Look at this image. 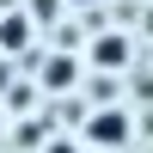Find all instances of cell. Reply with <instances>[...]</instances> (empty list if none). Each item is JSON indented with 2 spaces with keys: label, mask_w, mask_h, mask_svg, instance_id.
Segmentation results:
<instances>
[{
  "label": "cell",
  "mask_w": 153,
  "mask_h": 153,
  "mask_svg": "<svg viewBox=\"0 0 153 153\" xmlns=\"http://www.w3.org/2000/svg\"><path fill=\"white\" fill-rule=\"evenodd\" d=\"M129 110H92L86 117V141L92 147H129Z\"/></svg>",
  "instance_id": "6da1fadb"
},
{
  "label": "cell",
  "mask_w": 153,
  "mask_h": 153,
  "mask_svg": "<svg viewBox=\"0 0 153 153\" xmlns=\"http://www.w3.org/2000/svg\"><path fill=\"white\" fill-rule=\"evenodd\" d=\"M86 61H92L98 74H123V68H129V37H123V31H98L92 49H86Z\"/></svg>",
  "instance_id": "7a4b0ae2"
},
{
  "label": "cell",
  "mask_w": 153,
  "mask_h": 153,
  "mask_svg": "<svg viewBox=\"0 0 153 153\" xmlns=\"http://www.w3.org/2000/svg\"><path fill=\"white\" fill-rule=\"evenodd\" d=\"M25 49H31V12L6 6L0 12V55H25Z\"/></svg>",
  "instance_id": "3957f363"
},
{
  "label": "cell",
  "mask_w": 153,
  "mask_h": 153,
  "mask_svg": "<svg viewBox=\"0 0 153 153\" xmlns=\"http://www.w3.org/2000/svg\"><path fill=\"white\" fill-rule=\"evenodd\" d=\"M37 86H43V92H61V86H80V61L74 55H55V61H43V74H37Z\"/></svg>",
  "instance_id": "277c9868"
},
{
  "label": "cell",
  "mask_w": 153,
  "mask_h": 153,
  "mask_svg": "<svg viewBox=\"0 0 153 153\" xmlns=\"http://www.w3.org/2000/svg\"><path fill=\"white\" fill-rule=\"evenodd\" d=\"M31 98H37V92H31V86H19V80H12V86H6V104H12V110H19V104H31Z\"/></svg>",
  "instance_id": "5b68a950"
},
{
  "label": "cell",
  "mask_w": 153,
  "mask_h": 153,
  "mask_svg": "<svg viewBox=\"0 0 153 153\" xmlns=\"http://www.w3.org/2000/svg\"><path fill=\"white\" fill-rule=\"evenodd\" d=\"M43 153H80V147H74V141H49Z\"/></svg>",
  "instance_id": "8992f818"
},
{
  "label": "cell",
  "mask_w": 153,
  "mask_h": 153,
  "mask_svg": "<svg viewBox=\"0 0 153 153\" xmlns=\"http://www.w3.org/2000/svg\"><path fill=\"white\" fill-rule=\"evenodd\" d=\"M68 6H86V12H92V6H98V0H68Z\"/></svg>",
  "instance_id": "52a82bcc"
},
{
  "label": "cell",
  "mask_w": 153,
  "mask_h": 153,
  "mask_svg": "<svg viewBox=\"0 0 153 153\" xmlns=\"http://www.w3.org/2000/svg\"><path fill=\"white\" fill-rule=\"evenodd\" d=\"M147 37H153V6H147Z\"/></svg>",
  "instance_id": "ba28073f"
},
{
  "label": "cell",
  "mask_w": 153,
  "mask_h": 153,
  "mask_svg": "<svg viewBox=\"0 0 153 153\" xmlns=\"http://www.w3.org/2000/svg\"><path fill=\"white\" fill-rule=\"evenodd\" d=\"M0 129H6V123H0Z\"/></svg>",
  "instance_id": "9c48e42d"
}]
</instances>
